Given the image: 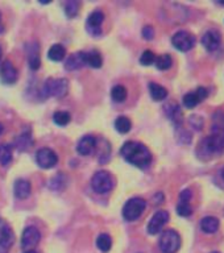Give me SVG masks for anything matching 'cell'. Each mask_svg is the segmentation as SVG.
<instances>
[{"label":"cell","mask_w":224,"mask_h":253,"mask_svg":"<svg viewBox=\"0 0 224 253\" xmlns=\"http://www.w3.org/2000/svg\"><path fill=\"white\" fill-rule=\"evenodd\" d=\"M122 156L132 165L137 168H146L152 162V153L144 144L137 141L126 142L122 148Z\"/></svg>","instance_id":"7a4b0ae2"},{"label":"cell","mask_w":224,"mask_h":253,"mask_svg":"<svg viewBox=\"0 0 224 253\" xmlns=\"http://www.w3.org/2000/svg\"><path fill=\"white\" fill-rule=\"evenodd\" d=\"M207 95H209V92L205 87H198L197 90L190 91L183 96V106L191 110L194 107H197L199 103L203 102L207 98Z\"/></svg>","instance_id":"7c38bea8"},{"label":"cell","mask_w":224,"mask_h":253,"mask_svg":"<svg viewBox=\"0 0 224 253\" xmlns=\"http://www.w3.org/2000/svg\"><path fill=\"white\" fill-rule=\"evenodd\" d=\"M222 152H224V112L218 111L213 118V132L199 144L197 154L202 160H211Z\"/></svg>","instance_id":"6da1fadb"},{"label":"cell","mask_w":224,"mask_h":253,"mask_svg":"<svg viewBox=\"0 0 224 253\" xmlns=\"http://www.w3.org/2000/svg\"><path fill=\"white\" fill-rule=\"evenodd\" d=\"M181 247V236L174 229H166L160 237V248L164 253H176Z\"/></svg>","instance_id":"5b68a950"},{"label":"cell","mask_w":224,"mask_h":253,"mask_svg":"<svg viewBox=\"0 0 224 253\" xmlns=\"http://www.w3.org/2000/svg\"><path fill=\"white\" fill-rule=\"evenodd\" d=\"M79 7H81V4L79 1H75V0H69L65 4V12H66V15L69 17H75V16L78 15Z\"/></svg>","instance_id":"d6a6232c"},{"label":"cell","mask_w":224,"mask_h":253,"mask_svg":"<svg viewBox=\"0 0 224 253\" xmlns=\"http://www.w3.org/2000/svg\"><path fill=\"white\" fill-rule=\"evenodd\" d=\"M95 146H96V138L94 136H91V134H87V136H83L79 140L78 145H77V150L82 156H89V154L94 152Z\"/></svg>","instance_id":"ac0fdd59"},{"label":"cell","mask_w":224,"mask_h":253,"mask_svg":"<svg viewBox=\"0 0 224 253\" xmlns=\"http://www.w3.org/2000/svg\"><path fill=\"white\" fill-rule=\"evenodd\" d=\"M172 42H173V46L176 47V49H178V50L189 51L194 47V45L197 42V39H195L193 35H190L189 32L181 31L177 32V33L173 36Z\"/></svg>","instance_id":"52a82bcc"},{"label":"cell","mask_w":224,"mask_h":253,"mask_svg":"<svg viewBox=\"0 0 224 253\" xmlns=\"http://www.w3.org/2000/svg\"><path fill=\"white\" fill-rule=\"evenodd\" d=\"M4 32V27L3 24H1V15H0V33H3Z\"/></svg>","instance_id":"8d00e7d4"},{"label":"cell","mask_w":224,"mask_h":253,"mask_svg":"<svg viewBox=\"0 0 224 253\" xmlns=\"http://www.w3.org/2000/svg\"><path fill=\"white\" fill-rule=\"evenodd\" d=\"M86 65V51H77L71 54L65 62V67L67 70H77Z\"/></svg>","instance_id":"d6986e66"},{"label":"cell","mask_w":224,"mask_h":253,"mask_svg":"<svg viewBox=\"0 0 224 253\" xmlns=\"http://www.w3.org/2000/svg\"><path fill=\"white\" fill-rule=\"evenodd\" d=\"M146 207V202L142 198H132L123 207V216L128 221H134L141 216Z\"/></svg>","instance_id":"8992f818"},{"label":"cell","mask_w":224,"mask_h":253,"mask_svg":"<svg viewBox=\"0 0 224 253\" xmlns=\"http://www.w3.org/2000/svg\"><path fill=\"white\" fill-rule=\"evenodd\" d=\"M69 91V82L65 78H49L43 86V94L45 96L62 98Z\"/></svg>","instance_id":"3957f363"},{"label":"cell","mask_w":224,"mask_h":253,"mask_svg":"<svg viewBox=\"0 0 224 253\" xmlns=\"http://www.w3.org/2000/svg\"><path fill=\"white\" fill-rule=\"evenodd\" d=\"M154 62H156V67L158 70H168L172 66L173 61H172V57L169 54H162L160 57H156Z\"/></svg>","instance_id":"83f0119b"},{"label":"cell","mask_w":224,"mask_h":253,"mask_svg":"<svg viewBox=\"0 0 224 253\" xmlns=\"http://www.w3.org/2000/svg\"><path fill=\"white\" fill-rule=\"evenodd\" d=\"M13 244V232L11 227L0 219V253H8Z\"/></svg>","instance_id":"8fae6325"},{"label":"cell","mask_w":224,"mask_h":253,"mask_svg":"<svg viewBox=\"0 0 224 253\" xmlns=\"http://www.w3.org/2000/svg\"><path fill=\"white\" fill-rule=\"evenodd\" d=\"M154 61H156V55L152 50H145L140 57V63L144 66H149V65L154 63Z\"/></svg>","instance_id":"836d02e7"},{"label":"cell","mask_w":224,"mask_h":253,"mask_svg":"<svg viewBox=\"0 0 224 253\" xmlns=\"http://www.w3.org/2000/svg\"><path fill=\"white\" fill-rule=\"evenodd\" d=\"M149 92L152 99L157 100V102H161V100H164L168 96V90H166L165 87H162L161 84L154 82L149 83Z\"/></svg>","instance_id":"603a6c76"},{"label":"cell","mask_w":224,"mask_h":253,"mask_svg":"<svg viewBox=\"0 0 224 253\" xmlns=\"http://www.w3.org/2000/svg\"><path fill=\"white\" fill-rule=\"evenodd\" d=\"M111 96L114 99L115 102H124L127 99V90L126 87L122 86V84H118V86H115L111 91Z\"/></svg>","instance_id":"f546056e"},{"label":"cell","mask_w":224,"mask_h":253,"mask_svg":"<svg viewBox=\"0 0 224 253\" xmlns=\"http://www.w3.org/2000/svg\"><path fill=\"white\" fill-rule=\"evenodd\" d=\"M70 114L69 112H65V111H57L54 115H53V122L57 124V126H66L70 123Z\"/></svg>","instance_id":"f1b7e54d"},{"label":"cell","mask_w":224,"mask_h":253,"mask_svg":"<svg viewBox=\"0 0 224 253\" xmlns=\"http://www.w3.org/2000/svg\"><path fill=\"white\" fill-rule=\"evenodd\" d=\"M25 253H36L35 251H28V252H25Z\"/></svg>","instance_id":"ab89813d"},{"label":"cell","mask_w":224,"mask_h":253,"mask_svg":"<svg viewBox=\"0 0 224 253\" xmlns=\"http://www.w3.org/2000/svg\"><path fill=\"white\" fill-rule=\"evenodd\" d=\"M40 239H41V233L36 227L31 225V227H27L24 229L23 236H21V248L25 249V251H32L35 248L36 245L40 243Z\"/></svg>","instance_id":"ba28073f"},{"label":"cell","mask_w":224,"mask_h":253,"mask_svg":"<svg viewBox=\"0 0 224 253\" xmlns=\"http://www.w3.org/2000/svg\"><path fill=\"white\" fill-rule=\"evenodd\" d=\"M142 37L145 40H152L154 37V29L153 27H150V25H146L142 29Z\"/></svg>","instance_id":"d590c367"},{"label":"cell","mask_w":224,"mask_h":253,"mask_svg":"<svg viewBox=\"0 0 224 253\" xmlns=\"http://www.w3.org/2000/svg\"><path fill=\"white\" fill-rule=\"evenodd\" d=\"M131 126H132V123L128 118L126 116H120L115 120V128L118 132L120 133H127V132H130Z\"/></svg>","instance_id":"484cf974"},{"label":"cell","mask_w":224,"mask_h":253,"mask_svg":"<svg viewBox=\"0 0 224 253\" xmlns=\"http://www.w3.org/2000/svg\"><path fill=\"white\" fill-rule=\"evenodd\" d=\"M190 124L194 126V129L201 130L202 126H203V119L201 116H198V115H193L190 118Z\"/></svg>","instance_id":"e575fe53"},{"label":"cell","mask_w":224,"mask_h":253,"mask_svg":"<svg viewBox=\"0 0 224 253\" xmlns=\"http://www.w3.org/2000/svg\"><path fill=\"white\" fill-rule=\"evenodd\" d=\"M222 177H223V179H224V168H223V170H222Z\"/></svg>","instance_id":"f35d334b"},{"label":"cell","mask_w":224,"mask_h":253,"mask_svg":"<svg viewBox=\"0 0 224 253\" xmlns=\"http://www.w3.org/2000/svg\"><path fill=\"white\" fill-rule=\"evenodd\" d=\"M103 63V58L100 53L96 50H91L87 51L86 53V65L89 66L94 67V69H99V67L102 66Z\"/></svg>","instance_id":"d4e9b609"},{"label":"cell","mask_w":224,"mask_h":253,"mask_svg":"<svg viewBox=\"0 0 224 253\" xmlns=\"http://www.w3.org/2000/svg\"><path fill=\"white\" fill-rule=\"evenodd\" d=\"M17 70L16 67L12 65V62L9 59H5L3 63H1V67H0V79L1 82L5 83V84H13L17 81Z\"/></svg>","instance_id":"5bb4252c"},{"label":"cell","mask_w":224,"mask_h":253,"mask_svg":"<svg viewBox=\"0 0 224 253\" xmlns=\"http://www.w3.org/2000/svg\"><path fill=\"white\" fill-rule=\"evenodd\" d=\"M12 160V148L9 145H0V164L8 165Z\"/></svg>","instance_id":"1f68e13d"},{"label":"cell","mask_w":224,"mask_h":253,"mask_svg":"<svg viewBox=\"0 0 224 253\" xmlns=\"http://www.w3.org/2000/svg\"><path fill=\"white\" fill-rule=\"evenodd\" d=\"M114 177L111 175V173L106 171V170H100L92 175L91 179V187L95 193L98 194H106L108 191L114 189Z\"/></svg>","instance_id":"277c9868"},{"label":"cell","mask_w":224,"mask_h":253,"mask_svg":"<svg viewBox=\"0 0 224 253\" xmlns=\"http://www.w3.org/2000/svg\"><path fill=\"white\" fill-rule=\"evenodd\" d=\"M36 161L39 164L40 168L43 169H50L58 162V157L57 154L49 148H43L36 153Z\"/></svg>","instance_id":"30bf717a"},{"label":"cell","mask_w":224,"mask_h":253,"mask_svg":"<svg viewBox=\"0 0 224 253\" xmlns=\"http://www.w3.org/2000/svg\"><path fill=\"white\" fill-rule=\"evenodd\" d=\"M96 245H98V248L102 252H108L111 247H112V239H111L110 235L102 233V235H99L98 240H96Z\"/></svg>","instance_id":"4316f807"},{"label":"cell","mask_w":224,"mask_h":253,"mask_svg":"<svg viewBox=\"0 0 224 253\" xmlns=\"http://www.w3.org/2000/svg\"><path fill=\"white\" fill-rule=\"evenodd\" d=\"M222 42V36L218 31H207L202 37V45L207 49L209 51L217 50L218 47L221 46Z\"/></svg>","instance_id":"9a60e30c"},{"label":"cell","mask_w":224,"mask_h":253,"mask_svg":"<svg viewBox=\"0 0 224 253\" xmlns=\"http://www.w3.org/2000/svg\"><path fill=\"white\" fill-rule=\"evenodd\" d=\"M28 62L32 70H39L41 66V57H40V45L36 41L28 45Z\"/></svg>","instance_id":"e0dca14e"},{"label":"cell","mask_w":224,"mask_h":253,"mask_svg":"<svg viewBox=\"0 0 224 253\" xmlns=\"http://www.w3.org/2000/svg\"><path fill=\"white\" fill-rule=\"evenodd\" d=\"M33 137H32L31 130L27 129L24 130L23 133L20 134L17 137V141H16V145L19 148L20 152H27L28 149H31V146L33 145Z\"/></svg>","instance_id":"44dd1931"},{"label":"cell","mask_w":224,"mask_h":253,"mask_svg":"<svg viewBox=\"0 0 224 253\" xmlns=\"http://www.w3.org/2000/svg\"><path fill=\"white\" fill-rule=\"evenodd\" d=\"M1 132H3V126L0 124V134H1Z\"/></svg>","instance_id":"74e56055"},{"label":"cell","mask_w":224,"mask_h":253,"mask_svg":"<svg viewBox=\"0 0 224 253\" xmlns=\"http://www.w3.org/2000/svg\"><path fill=\"white\" fill-rule=\"evenodd\" d=\"M0 58H1V45H0Z\"/></svg>","instance_id":"60d3db41"},{"label":"cell","mask_w":224,"mask_h":253,"mask_svg":"<svg viewBox=\"0 0 224 253\" xmlns=\"http://www.w3.org/2000/svg\"><path fill=\"white\" fill-rule=\"evenodd\" d=\"M165 114L168 115V118L173 122V124L177 128L182 126L183 123V115H182L181 107L178 106L176 102H170L165 106Z\"/></svg>","instance_id":"2e32d148"},{"label":"cell","mask_w":224,"mask_h":253,"mask_svg":"<svg viewBox=\"0 0 224 253\" xmlns=\"http://www.w3.org/2000/svg\"><path fill=\"white\" fill-rule=\"evenodd\" d=\"M169 221V212L165 210H160L154 213L152 219L148 223V233L150 235H157L158 232H161V229L164 228V225Z\"/></svg>","instance_id":"9c48e42d"},{"label":"cell","mask_w":224,"mask_h":253,"mask_svg":"<svg viewBox=\"0 0 224 253\" xmlns=\"http://www.w3.org/2000/svg\"><path fill=\"white\" fill-rule=\"evenodd\" d=\"M211 253H221V252H211Z\"/></svg>","instance_id":"b9f144b4"},{"label":"cell","mask_w":224,"mask_h":253,"mask_svg":"<svg viewBox=\"0 0 224 253\" xmlns=\"http://www.w3.org/2000/svg\"><path fill=\"white\" fill-rule=\"evenodd\" d=\"M104 21V13L102 11L91 12L87 17V31L90 32L92 36H99L102 33V24Z\"/></svg>","instance_id":"4fadbf2b"},{"label":"cell","mask_w":224,"mask_h":253,"mask_svg":"<svg viewBox=\"0 0 224 253\" xmlns=\"http://www.w3.org/2000/svg\"><path fill=\"white\" fill-rule=\"evenodd\" d=\"M177 212L179 216H190L193 213V209L190 206V201H182V199H179L177 205Z\"/></svg>","instance_id":"4dcf8cb0"},{"label":"cell","mask_w":224,"mask_h":253,"mask_svg":"<svg viewBox=\"0 0 224 253\" xmlns=\"http://www.w3.org/2000/svg\"><path fill=\"white\" fill-rule=\"evenodd\" d=\"M65 54H66V51H65V47L61 45V43H55L53 46L49 49L47 51V57L51 61H55V62H59V61H62L65 58Z\"/></svg>","instance_id":"cb8c5ba5"},{"label":"cell","mask_w":224,"mask_h":253,"mask_svg":"<svg viewBox=\"0 0 224 253\" xmlns=\"http://www.w3.org/2000/svg\"><path fill=\"white\" fill-rule=\"evenodd\" d=\"M31 183L27 181V179H17L13 185V191H15V195L19 199H27L29 195H31Z\"/></svg>","instance_id":"ffe728a7"},{"label":"cell","mask_w":224,"mask_h":253,"mask_svg":"<svg viewBox=\"0 0 224 253\" xmlns=\"http://www.w3.org/2000/svg\"><path fill=\"white\" fill-rule=\"evenodd\" d=\"M219 225H221L219 219L214 216H206L201 221L202 231L206 233H215L219 229Z\"/></svg>","instance_id":"7402d4cb"}]
</instances>
